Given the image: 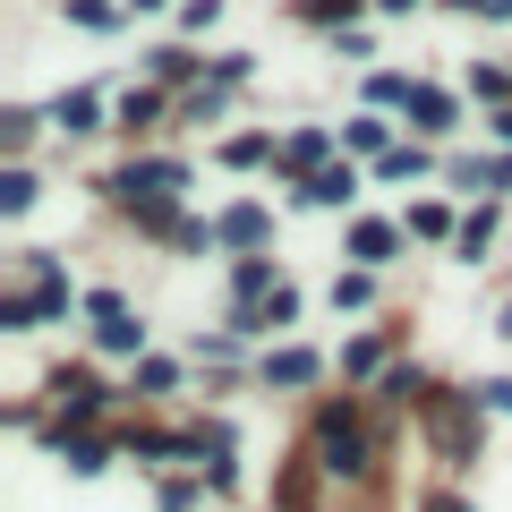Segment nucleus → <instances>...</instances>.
<instances>
[{"mask_svg":"<svg viewBox=\"0 0 512 512\" xmlns=\"http://www.w3.org/2000/svg\"><path fill=\"white\" fill-rule=\"evenodd\" d=\"M214 239H231V248H256V239H265V214H256V205H231V214L214 222Z\"/></svg>","mask_w":512,"mask_h":512,"instance_id":"obj_5","label":"nucleus"},{"mask_svg":"<svg viewBox=\"0 0 512 512\" xmlns=\"http://www.w3.org/2000/svg\"><path fill=\"white\" fill-rule=\"evenodd\" d=\"M410 231H419V239H444V231H453V214H444V205H419V214H410Z\"/></svg>","mask_w":512,"mask_h":512,"instance_id":"obj_16","label":"nucleus"},{"mask_svg":"<svg viewBox=\"0 0 512 512\" xmlns=\"http://www.w3.org/2000/svg\"><path fill=\"white\" fill-rule=\"evenodd\" d=\"M495 137H512V111H504V120H495Z\"/></svg>","mask_w":512,"mask_h":512,"instance_id":"obj_26","label":"nucleus"},{"mask_svg":"<svg viewBox=\"0 0 512 512\" xmlns=\"http://www.w3.org/2000/svg\"><path fill=\"white\" fill-rule=\"evenodd\" d=\"M384 9H419V0H384Z\"/></svg>","mask_w":512,"mask_h":512,"instance_id":"obj_28","label":"nucleus"},{"mask_svg":"<svg viewBox=\"0 0 512 512\" xmlns=\"http://www.w3.org/2000/svg\"><path fill=\"white\" fill-rule=\"evenodd\" d=\"M52 393H60V410H69V419H94V410H103V384H94L86 367H60Z\"/></svg>","mask_w":512,"mask_h":512,"instance_id":"obj_2","label":"nucleus"},{"mask_svg":"<svg viewBox=\"0 0 512 512\" xmlns=\"http://www.w3.org/2000/svg\"><path fill=\"white\" fill-rule=\"evenodd\" d=\"M137 342H146V325H137V316H111V325H103V350H137Z\"/></svg>","mask_w":512,"mask_h":512,"instance_id":"obj_14","label":"nucleus"},{"mask_svg":"<svg viewBox=\"0 0 512 512\" xmlns=\"http://www.w3.org/2000/svg\"><path fill=\"white\" fill-rule=\"evenodd\" d=\"M69 18L77 26H111V9H103V0H69Z\"/></svg>","mask_w":512,"mask_h":512,"instance_id":"obj_23","label":"nucleus"},{"mask_svg":"<svg viewBox=\"0 0 512 512\" xmlns=\"http://www.w3.org/2000/svg\"><path fill=\"white\" fill-rule=\"evenodd\" d=\"M325 163V128H299V137H282V171H316Z\"/></svg>","mask_w":512,"mask_h":512,"instance_id":"obj_6","label":"nucleus"},{"mask_svg":"<svg viewBox=\"0 0 512 512\" xmlns=\"http://www.w3.org/2000/svg\"><path fill=\"white\" fill-rule=\"evenodd\" d=\"M154 120H163V94H154V86L120 94V128H128V137H137V128H154Z\"/></svg>","mask_w":512,"mask_h":512,"instance_id":"obj_7","label":"nucleus"},{"mask_svg":"<svg viewBox=\"0 0 512 512\" xmlns=\"http://www.w3.org/2000/svg\"><path fill=\"white\" fill-rule=\"evenodd\" d=\"M367 94H376V103H410V94H419V86H410V77H393V69H384V77H376V86H367Z\"/></svg>","mask_w":512,"mask_h":512,"instance_id":"obj_18","label":"nucleus"},{"mask_svg":"<svg viewBox=\"0 0 512 512\" xmlns=\"http://www.w3.org/2000/svg\"><path fill=\"white\" fill-rule=\"evenodd\" d=\"M299 197H308V205H350V197H359V171H350V163H325V171H308Z\"/></svg>","mask_w":512,"mask_h":512,"instance_id":"obj_3","label":"nucleus"},{"mask_svg":"<svg viewBox=\"0 0 512 512\" xmlns=\"http://www.w3.org/2000/svg\"><path fill=\"white\" fill-rule=\"evenodd\" d=\"M350 146H359V154H384V120H350Z\"/></svg>","mask_w":512,"mask_h":512,"instance_id":"obj_19","label":"nucleus"},{"mask_svg":"<svg viewBox=\"0 0 512 512\" xmlns=\"http://www.w3.org/2000/svg\"><path fill=\"white\" fill-rule=\"evenodd\" d=\"M470 402H487V410H512V376H495V384H478Z\"/></svg>","mask_w":512,"mask_h":512,"instance_id":"obj_22","label":"nucleus"},{"mask_svg":"<svg viewBox=\"0 0 512 512\" xmlns=\"http://www.w3.org/2000/svg\"><path fill=\"white\" fill-rule=\"evenodd\" d=\"M410 120H419V128H436V137H444V128H453V94L419 86V94H410Z\"/></svg>","mask_w":512,"mask_h":512,"instance_id":"obj_8","label":"nucleus"},{"mask_svg":"<svg viewBox=\"0 0 512 512\" xmlns=\"http://www.w3.org/2000/svg\"><path fill=\"white\" fill-rule=\"evenodd\" d=\"M487 9H512V0H487Z\"/></svg>","mask_w":512,"mask_h":512,"instance_id":"obj_29","label":"nucleus"},{"mask_svg":"<svg viewBox=\"0 0 512 512\" xmlns=\"http://www.w3.org/2000/svg\"><path fill=\"white\" fill-rule=\"evenodd\" d=\"M214 18H222V0H188V9H180V26H197V35H205Z\"/></svg>","mask_w":512,"mask_h":512,"instance_id":"obj_21","label":"nucleus"},{"mask_svg":"<svg viewBox=\"0 0 512 512\" xmlns=\"http://www.w3.org/2000/svg\"><path fill=\"white\" fill-rule=\"evenodd\" d=\"M26 137H35V111H9V128H0V146L26 154Z\"/></svg>","mask_w":512,"mask_h":512,"instance_id":"obj_17","label":"nucleus"},{"mask_svg":"<svg viewBox=\"0 0 512 512\" xmlns=\"http://www.w3.org/2000/svg\"><path fill=\"white\" fill-rule=\"evenodd\" d=\"M419 171H427L419 146H393V154H384V180H419Z\"/></svg>","mask_w":512,"mask_h":512,"instance_id":"obj_13","label":"nucleus"},{"mask_svg":"<svg viewBox=\"0 0 512 512\" xmlns=\"http://www.w3.org/2000/svg\"><path fill=\"white\" fill-rule=\"evenodd\" d=\"M427 512H461V504H453V495H436V504H427Z\"/></svg>","mask_w":512,"mask_h":512,"instance_id":"obj_25","label":"nucleus"},{"mask_svg":"<svg viewBox=\"0 0 512 512\" xmlns=\"http://www.w3.org/2000/svg\"><path fill=\"white\" fill-rule=\"evenodd\" d=\"M60 461H69L77 478H94V470H103V444H94V436H60Z\"/></svg>","mask_w":512,"mask_h":512,"instance_id":"obj_11","label":"nucleus"},{"mask_svg":"<svg viewBox=\"0 0 512 512\" xmlns=\"http://www.w3.org/2000/svg\"><path fill=\"white\" fill-rule=\"evenodd\" d=\"M299 9H308V18H350L359 0H299Z\"/></svg>","mask_w":512,"mask_h":512,"instance_id":"obj_24","label":"nucleus"},{"mask_svg":"<svg viewBox=\"0 0 512 512\" xmlns=\"http://www.w3.org/2000/svg\"><path fill=\"white\" fill-rule=\"evenodd\" d=\"M43 120H52V128H69V137H86V128H103V103H94V94L77 86V94H60V103L43 111Z\"/></svg>","mask_w":512,"mask_h":512,"instance_id":"obj_4","label":"nucleus"},{"mask_svg":"<svg viewBox=\"0 0 512 512\" xmlns=\"http://www.w3.org/2000/svg\"><path fill=\"white\" fill-rule=\"evenodd\" d=\"M333 308H367V274H342V282H333Z\"/></svg>","mask_w":512,"mask_h":512,"instance_id":"obj_20","label":"nucleus"},{"mask_svg":"<svg viewBox=\"0 0 512 512\" xmlns=\"http://www.w3.org/2000/svg\"><path fill=\"white\" fill-rule=\"evenodd\" d=\"M487 239H495V214H487V205H478V214L461 222V256H478V248H487Z\"/></svg>","mask_w":512,"mask_h":512,"instance_id":"obj_15","label":"nucleus"},{"mask_svg":"<svg viewBox=\"0 0 512 512\" xmlns=\"http://www.w3.org/2000/svg\"><path fill=\"white\" fill-rule=\"evenodd\" d=\"M316 453H325V470H333V478L367 470V444H359V410H350V402H333L325 419H316Z\"/></svg>","mask_w":512,"mask_h":512,"instance_id":"obj_1","label":"nucleus"},{"mask_svg":"<svg viewBox=\"0 0 512 512\" xmlns=\"http://www.w3.org/2000/svg\"><path fill=\"white\" fill-rule=\"evenodd\" d=\"M350 256H359V265H384V256H393V231H384V222H359V231H350Z\"/></svg>","mask_w":512,"mask_h":512,"instance_id":"obj_9","label":"nucleus"},{"mask_svg":"<svg viewBox=\"0 0 512 512\" xmlns=\"http://www.w3.org/2000/svg\"><path fill=\"white\" fill-rule=\"evenodd\" d=\"M26 205H35V171H9L0 180V214H26Z\"/></svg>","mask_w":512,"mask_h":512,"instance_id":"obj_12","label":"nucleus"},{"mask_svg":"<svg viewBox=\"0 0 512 512\" xmlns=\"http://www.w3.org/2000/svg\"><path fill=\"white\" fill-rule=\"evenodd\" d=\"M265 376H274V384H308V376H316V350H274Z\"/></svg>","mask_w":512,"mask_h":512,"instance_id":"obj_10","label":"nucleus"},{"mask_svg":"<svg viewBox=\"0 0 512 512\" xmlns=\"http://www.w3.org/2000/svg\"><path fill=\"white\" fill-rule=\"evenodd\" d=\"M128 9H163V0H128Z\"/></svg>","mask_w":512,"mask_h":512,"instance_id":"obj_27","label":"nucleus"}]
</instances>
